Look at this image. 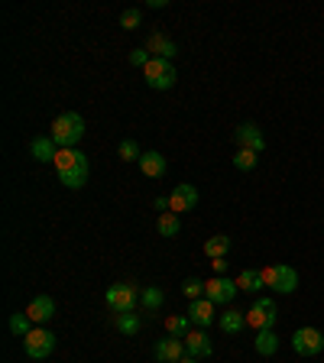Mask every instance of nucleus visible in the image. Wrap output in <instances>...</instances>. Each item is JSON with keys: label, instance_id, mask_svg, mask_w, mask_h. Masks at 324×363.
Segmentation results:
<instances>
[{"label": "nucleus", "instance_id": "f257e3e1", "mask_svg": "<svg viewBox=\"0 0 324 363\" xmlns=\"http://www.w3.org/2000/svg\"><path fill=\"white\" fill-rule=\"evenodd\" d=\"M52 166H56L59 182L65 188H84V182H88V156L84 153H78V149H59Z\"/></svg>", "mask_w": 324, "mask_h": 363}, {"label": "nucleus", "instance_id": "f03ea898", "mask_svg": "<svg viewBox=\"0 0 324 363\" xmlns=\"http://www.w3.org/2000/svg\"><path fill=\"white\" fill-rule=\"evenodd\" d=\"M49 137L56 140L59 149H75L78 143H82V137H84L82 114H75V111L59 114L56 121H52V127H49Z\"/></svg>", "mask_w": 324, "mask_h": 363}, {"label": "nucleus", "instance_id": "7ed1b4c3", "mask_svg": "<svg viewBox=\"0 0 324 363\" xmlns=\"http://www.w3.org/2000/svg\"><path fill=\"white\" fill-rule=\"evenodd\" d=\"M259 276H263V286L279 295H292L298 289V272L292 266H263Z\"/></svg>", "mask_w": 324, "mask_h": 363}, {"label": "nucleus", "instance_id": "20e7f679", "mask_svg": "<svg viewBox=\"0 0 324 363\" xmlns=\"http://www.w3.org/2000/svg\"><path fill=\"white\" fill-rule=\"evenodd\" d=\"M143 75H146V84L156 88V91H166V88L176 84V65H172L169 59H149Z\"/></svg>", "mask_w": 324, "mask_h": 363}, {"label": "nucleus", "instance_id": "39448f33", "mask_svg": "<svg viewBox=\"0 0 324 363\" xmlns=\"http://www.w3.org/2000/svg\"><path fill=\"white\" fill-rule=\"evenodd\" d=\"M104 302H107V308L111 311H133L139 302V289L133 286V282H117V286H111L107 289V295H104Z\"/></svg>", "mask_w": 324, "mask_h": 363}, {"label": "nucleus", "instance_id": "423d86ee", "mask_svg": "<svg viewBox=\"0 0 324 363\" xmlns=\"http://www.w3.org/2000/svg\"><path fill=\"white\" fill-rule=\"evenodd\" d=\"M23 350H26V357H33V360H46V357L56 350V334L46 331V327H33V331L23 337Z\"/></svg>", "mask_w": 324, "mask_h": 363}, {"label": "nucleus", "instance_id": "0eeeda50", "mask_svg": "<svg viewBox=\"0 0 324 363\" xmlns=\"http://www.w3.org/2000/svg\"><path fill=\"white\" fill-rule=\"evenodd\" d=\"M276 318H279V308L272 298H256L253 308L247 311V327L253 331H263V327H276Z\"/></svg>", "mask_w": 324, "mask_h": 363}, {"label": "nucleus", "instance_id": "6e6552de", "mask_svg": "<svg viewBox=\"0 0 324 363\" xmlns=\"http://www.w3.org/2000/svg\"><path fill=\"white\" fill-rule=\"evenodd\" d=\"M237 292H240L237 279H231V276H214V279L204 282V298H211L214 305H231Z\"/></svg>", "mask_w": 324, "mask_h": 363}, {"label": "nucleus", "instance_id": "1a4fd4ad", "mask_svg": "<svg viewBox=\"0 0 324 363\" xmlns=\"http://www.w3.org/2000/svg\"><path fill=\"white\" fill-rule=\"evenodd\" d=\"M292 347H295L298 357H315V354H321L324 334L318 327H298L295 334H292Z\"/></svg>", "mask_w": 324, "mask_h": 363}, {"label": "nucleus", "instance_id": "9d476101", "mask_svg": "<svg viewBox=\"0 0 324 363\" xmlns=\"http://www.w3.org/2000/svg\"><path fill=\"white\" fill-rule=\"evenodd\" d=\"M192 208H198V188L182 182V185H176V192L169 195V211H172V215H185Z\"/></svg>", "mask_w": 324, "mask_h": 363}, {"label": "nucleus", "instance_id": "9b49d317", "mask_svg": "<svg viewBox=\"0 0 324 363\" xmlns=\"http://www.w3.org/2000/svg\"><path fill=\"white\" fill-rule=\"evenodd\" d=\"M153 354H156L159 363H178L185 354V341L182 337H162V341H156V347H153Z\"/></svg>", "mask_w": 324, "mask_h": 363}, {"label": "nucleus", "instance_id": "f8f14e48", "mask_svg": "<svg viewBox=\"0 0 324 363\" xmlns=\"http://www.w3.org/2000/svg\"><path fill=\"white\" fill-rule=\"evenodd\" d=\"M233 143L240 149H253V153H263L266 149V140H263V130L256 123H240L237 133H233Z\"/></svg>", "mask_w": 324, "mask_h": 363}, {"label": "nucleus", "instance_id": "ddd939ff", "mask_svg": "<svg viewBox=\"0 0 324 363\" xmlns=\"http://www.w3.org/2000/svg\"><path fill=\"white\" fill-rule=\"evenodd\" d=\"M143 49H146L153 59H169V62H172L176 52H178L176 43H172L166 33H159V29H156V33H149V39H146V46H143Z\"/></svg>", "mask_w": 324, "mask_h": 363}, {"label": "nucleus", "instance_id": "4468645a", "mask_svg": "<svg viewBox=\"0 0 324 363\" xmlns=\"http://www.w3.org/2000/svg\"><path fill=\"white\" fill-rule=\"evenodd\" d=\"M214 308L217 305H214L211 298H194L192 305H188V321H194V325L204 331L211 321H217V311H214Z\"/></svg>", "mask_w": 324, "mask_h": 363}, {"label": "nucleus", "instance_id": "2eb2a0df", "mask_svg": "<svg viewBox=\"0 0 324 363\" xmlns=\"http://www.w3.org/2000/svg\"><path fill=\"white\" fill-rule=\"evenodd\" d=\"M182 341H185V354L194 357V360H204V357H211V350H214V347H211V337L204 334L201 327H198V331H188Z\"/></svg>", "mask_w": 324, "mask_h": 363}, {"label": "nucleus", "instance_id": "dca6fc26", "mask_svg": "<svg viewBox=\"0 0 324 363\" xmlns=\"http://www.w3.org/2000/svg\"><path fill=\"white\" fill-rule=\"evenodd\" d=\"M26 315L33 318V325H46L49 318L56 315V302H52L49 295H36V298H33V302L26 305Z\"/></svg>", "mask_w": 324, "mask_h": 363}, {"label": "nucleus", "instance_id": "f3484780", "mask_svg": "<svg viewBox=\"0 0 324 363\" xmlns=\"http://www.w3.org/2000/svg\"><path fill=\"white\" fill-rule=\"evenodd\" d=\"M139 172H143L146 178H162L166 176V156L156 153V149L143 153V156H139Z\"/></svg>", "mask_w": 324, "mask_h": 363}, {"label": "nucleus", "instance_id": "a211bd4d", "mask_svg": "<svg viewBox=\"0 0 324 363\" xmlns=\"http://www.w3.org/2000/svg\"><path fill=\"white\" fill-rule=\"evenodd\" d=\"M29 153H33V159L36 162H56L59 156V146L52 137H36V140L29 143Z\"/></svg>", "mask_w": 324, "mask_h": 363}, {"label": "nucleus", "instance_id": "6ab92c4d", "mask_svg": "<svg viewBox=\"0 0 324 363\" xmlns=\"http://www.w3.org/2000/svg\"><path fill=\"white\" fill-rule=\"evenodd\" d=\"M253 347H256L259 357H272L279 350V334L276 327H263V331H256V337H253Z\"/></svg>", "mask_w": 324, "mask_h": 363}, {"label": "nucleus", "instance_id": "aec40b11", "mask_svg": "<svg viewBox=\"0 0 324 363\" xmlns=\"http://www.w3.org/2000/svg\"><path fill=\"white\" fill-rule=\"evenodd\" d=\"M217 325L227 331V334H240L243 327H247V311H237V308H227L221 318H217Z\"/></svg>", "mask_w": 324, "mask_h": 363}, {"label": "nucleus", "instance_id": "412c9836", "mask_svg": "<svg viewBox=\"0 0 324 363\" xmlns=\"http://www.w3.org/2000/svg\"><path fill=\"white\" fill-rule=\"evenodd\" d=\"M227 253H231V237H227V233H217V237H208V240H204V256L221 260Z\"/></svg>", "mask_w": 324, "mask_h": 363}, {"label": "nucleus", "instance_id": "4be33fe9", "mask_svg": "<svg viewBox=\"0 0 324 363\" xmlns=\"http://www.w3.org/2000/svg\"><path fill=\"white\" fill-rule=\"evenodd\" d=\"M114 325H117V331H121L123 337H133V334H139V327H143V321H139L137 311H121Z\"/></svg>", "mask_w": 324, "mask_h": 363}, {"label": "nucleus", "instance_id": "5701e85b", "mask_svg": "<svg viewBox=\"0 0 324 363\" xmlns=\"http://www.w3.org/2000/svg\"><path fill=\"white\" fill-rule=\"evenodd\" d=\"M162 302H166V295H162V289H156V286L139 289V305L146 308V311H159V308H162Z\"/></svg>", "mask_w": 324, "mask_h": 363}, {"label": "nucleus", "instance_id": "b1692460", "mask_svg": "<svg viewBox=\"0 0 324 363\" xmlns=\"http://www.w3.org/2000/svg\"><path fill=\"white\" fill-rule=\"evenodd\" d=\"M237 289H240V292H259V289H266V286H263V276H259V270H243L240 276H237Z\"/></svg>", "mask_w": 324, "mask_h": 363}, {"label": "nucleus", "instance_id": "393cba45", "mask_svg": "<svg viewBox=\"0 0 324 363\" xmlns=\"http://www.w3.org/2000/svg\"><path fill=\"white\" fill-rule=\"evenodd\" d=\"M156 231L162 233V237H176V233L182 231V224H178V215H172V211H166V215H159Z\"/></svg>", "mask_w": 324, "mask_h": 363}, {"label": "nucleus", "instance_id": "a878e982", "mask_svg": "<svg viewBox=\"0 0 324 363\" xmlns=\"http://www.w3.org/2000/svg\"><path fill=\"white\" fill-rule=\"evenodd\" d=\"M10 331L17 337H26L29 331H33V318L26 315V311H17V315H10Z\"/></svg>", "mask_w": 324, "mask_h": 363}, {"label": "nucleus", "instance_id": "bb28decb", "mask_svg": "<svg viewBox=\"0 0 324 363\" xmlns=\"http://www.w3.org/2000/svg\"><path fill=\"white\" fill-rule=\"evenodd\" d=\"M256 162H259V153H253V149H237V156H233V166L240 172H253Z\"/></svg>", "mask_w": 324, "mask_h": 363}, {"label": "nucleus", "instance_id": "cd10ccee", "mask_svg": "<svg viewBox=\"0 0 324 363\" xmlns=\"http://www.w3.org/2000/svg\"><path fill=\"white\" fill-rule=\"evenodd\" d=\"M166 331H169V337H185L188 334V315L166 318Z\"/></svg>", "mask_w": 324, "mask_h": 363}, {"label": "nucleus", "instance_id": "c85d7f7f", "mask_svg": "<svg viewBox=\"0 0 324 363\" xmlns=\"http://www.w3.org/2000/svg\"><path fill=\"white\" fill-rule=\"evenodd\" d=\"M139 23H143V10L139 7H130V10H123L121 13V26L123 29H137Z\"/></svg>", "mask_w": 324, "mask_h": 363}, {"label": "nucleus", "instance_id": "c756f323", "mask_svg": "<svg viewBox=\"0 0 324 363\" xmlns=\"http://www.w3.org/2000/svg\"><path fill=\"white\" fill-rule=\"evenodd\" d=\"M117 153H121L123 162H139V156H143V153H139V146H137V140H123Z\"/></svg>", "mask_w": 324, "mask_h": 363}, {"label": "nucleus", "instance_id": "7c9ffc66", "mask_svg": "<svg viewBox=\"0 0 324 363\" xmlns=\"http://www.w3.org/2000/svg\"><path fill=\"white\" fill-rule=\"evenodd\" d=\"M182 292H185V295L192 298V302H194V298H204V282H201V279H194V276H192V279L182 282Z\"/></svg>", "mask_w": 324, "mask_h": 363}, {"label": "nucleus", "instance_id": "2f4dec72", "mask_svg": "<svg viewBox=\"0 0 324 363\" xmlns=\"http://www.w3.org/2000/svg\"><path fill=\"white\" fill-rule=\"evenodd\" d=\"M149 52L146 49H133V52H130V65H139V68H146V62H149Z\"/></svg>", "mask_w": 324, "mask_h": 363}, {"label": "nucleus", "instance_id": "473e14b6", "mask_svg": "<svg viewBox=\"0 0 324 363\" xmlns=\"http://www.w3.org/2000/svg\"><path fill=\"white\" fill-rule=\"evenodd\" d=\"M214 276H227V256L214 260Z\"/></svg>", "mask_w": 324, "mask_h": 363}, {"label": "nucleus", "instance_id": "72a5a7b5", "mask_svg": "<svg viewBox=\"0 0 324 363\" xmlns=\"http://www.w3.org/2000/svg\"><path fill=\"white\" fill-rule=\"evenodd\" d=\"M153 208H156L159 215H166V211H169V198H156V201H153Z\"/></svg>", "mask_w": 324, "mask_h": 363}, {"label": "nucleus", "instance_id": "f704fd0d", "mask_svg": "<svg viewBox=\"0 0 324 363\" xmlns=\"http://www.w3.org/2000/svg\"><path fill=\"white\" fill-rule=\"evenodd\" d=\"M178 363H201V360H194V357H182Z\"/></svg>", "mask_w": 324, "mask_h": 363}, {"label": "nucleus", "instance_id": "c9c22d12", "mask_svg": "<svg viewBox=\"0 0 324 363\" xmlns=\"http://www.w3.org/2000/svg\"><path fill=\"white\" fill-rule=\"evenodd\" d=\"M321 350H324V347H321Z\"/></svg>", "mask_w": 324, "mask_h": 363}]
</instances>
